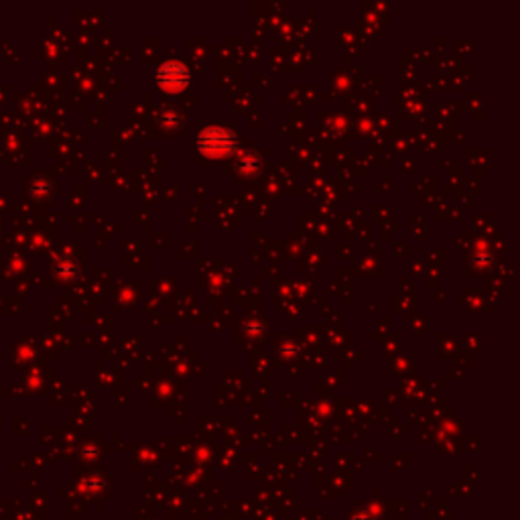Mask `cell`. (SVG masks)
Masks as SVG:
<instances>
[{
  "mask_svg": "<svg viewBox=\"0 0 520 520\" xmlns=\"http://www.w3.org/2000/svg\"><path fill=\"white\" fill-rule=\"evenodd\" d=\"M199 145L210 155H224L234 149V136L224 128H208L199 136Z\"/></svg>",
  "mask_w": 520,
  "mask_h": 520,
  "instance_id": "1",
  "label": "cell"
},
{
  "mask_svg": "<svg viewBox=\"0 0 520 520\" xmlns=\"http://www.w3.org/2000/svg\"><path fill=\"white\" fill-rule=\"evenodd\" d=\"M157 77H159V84H161L165 90H169V92H177V90H181V88L187 84V79H189V71H187V67H185L183 63L169 61V63H165V65H161V67H159Z\"/></svg>",
  "mask_w": 520,
  "mask_h": 520,
  "instance_id": "2",
  "label": "cell"
}]
</instances>
